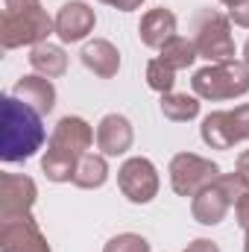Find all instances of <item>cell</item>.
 Wrapping results in <instances>:
<instances>
[{"label": "cell", "mask_w": 249, "mask_h": 252, "mask_svg": "<svg viewBox=\"0 0 249 252\" xmlns=\"http://www.w3.org/2000/svg\"><path fill=\"white\" fill-rule=\"evenodd\" d=\"M41 118L44 115H38L32 106H27L15 94H3L0 100V158L6 164L27 161L30 156H35L44 147L47 129Z\"/></svg>", "instance_id": "cell-1"}, {"label": "cell", "mask_w": 249, "mask_h": 252, "mask_svg": "<svg viewBox=\"0 0 249 252\" xmlns=\"http://www.w3.org/2000/svg\"><path fill=\"white\" fill-rule=\"evenodd\" d=\"M190 41L199 53V59L208 64L232 62L235 59V35H232V21L229 15L217 12V9H199L190 18Z\"/></svg>", "instance_id": "cell-2"}, {"label": "cell", "mask_w": 249, "mask_h": 252, "mask_svg": "<svg viewBox=\"0 0 249 252\" xmlns=\"http://www.w3.org/2000/svg\"><path fill=\"white\" fill-rule=\"evenodd\" d=\"M56 32V21L47 15L41 3L27 6V9H3L0 18V44L3 50H18V47H35L44 44Z\"/></svg>", "instance_id": "cell-3"}, {"label": "cell", "mask_w": 249, "mask_h": 252, "mask_svg": "<svg viewBox=\"0 0 249 252\" xmlns=\"http://www.w3.org/2000/svg\"><path fill=\"white\" fill-rule=\"evenodd\" d=\"M190 88L199 100L208 103H223V100H235L249 94V67L238 59L220 64H205L193 73Z\"/></svg>", "instance_id": "cell-4"}, {"label": "cell", "mask_w": 249, "mask_h": 252, "mask_svg": "<svg viewBox=\"0 0 249 252\" xmlns=\"http://www.w3.org/2000/svg\"><path fill=\"white\" fill-rule=\"evenodd\" d=\"M167 173H170L173 193L187 199V196H196L202 188H208L211 182H217L220 164L196 153H176L167 164Z\"/></svg>", "instance_id": "cell-5"}, {"label": "cell", "mask_w": 249, "mask_h": 252, "mask_svg": "<svg viewBox=\"0 0 249 252\" xmlns=\"http://www.w3.org/2000/svg\"><path fill=\"white\" fill-rule=\"evenodd\" d=\"M118 188L132 205H147L158 196L161 179H158V167L147 158V156H132L118 167Z\"/></svg>", "instance_id": "cell-6"}, {"label": "cell", "mask_w": 249, "mask_h": 252, "mask_svg": "<svg viewBox=\"0 0 249 252\" xmlns=\"http://www.w3.org/2000/svg\"><path fill=\"white\" fill-rule=\"evenodd\" d=\"M38 199L35 179L24 173H0V220H15L32 214V205Z\"/></svg>", "instance_id": "cell-7"}, {"label": "cell", "mask_w": 249, "mask_h": 252, "mask_svg": "<svg viewBox=\"0 0 249 252\" xmlns=\"http://www.w3.org/2000/svg\"><path fill=\"white\" fill-rule=\"evenodd\" d=\"M0 252H53L32 214L0 220Z\"/></svg>", "instance_id": "cell-8"}, {"label": "cell", "mask_w": 249, "mask_h": 252, "mask_svg": "<svg viewBox=\"0 0 249 252\" xmlns=\"http://www.w3.org/2000/svg\"><path fill=\"white\" fill-rule=\"evenodd\" d=\"M53 21H56V35L62 38L64 44L85 41L94 32V27H97V15H94V9L85 0H67V3H62Z\"/></svg>", "instance_id": "cell-9"}, {"label": "cell", "mask_w": 249, "mask_h": 252, "mask_svg": "<svg viewBox=\"0 0 249 252\" xmlns=\"http://www.w3.org/2000/svg\"><path fill=\"white\" fill-rule=\"evenodd\" d=\"M97 132L91 129V124L85 118H76V115H64L59 124L53 126L50 138H47V147H59V150H67L73 156H85L94 144Z\"/></svg>", "instance_id": "cell-10"}, {"label": "cell", "mask_w": 249, "mask_h": 252, "mask_svg": "<svg viewBox=\"0 0 249 252\" xmlns=\"http://www.w3.org/2000/svg\"><path fill=\"white\" fill-rule=\"evenodd\" d=\"M132 141H135V129L129 124V118L112 112L106 115L100 124H97V150L106 156V158H118L132 150Z\"/></svg>", "instance_id": "cell-11"}, {"label": "cell", "mask_w": 249, "mask_h": 252, "mask_svg": "<svg viewBox=\"0 0 249 252\" xmlns=\"http://www.w3.org/2000/svg\"><path fill=\"white\" fill-rule=\"evenodd\" d=\"M176 30H179V21H176V15H173L170 9H164V6H156V9L144 12V15H141V24H138L141 44H147V47H153V50H161L173 35H179Z\"/></svg>", "instance_id": "cell-12"}, {"label": "cell", "mask_w": 249, "mask_h": 252, "mask_svg": "<svg viewBox=\"0 0 249 252\" xmlns=\"http://www.w3.org/2000/svg\"><path fill=\"white\" fill-rule=\"evenodd\" d=\"M18 100H24L27 106H32L38 115H50L56 109V85L53 79L41 76V73H27L15 82V91H12Z\"/></svg>", "instance_id": "cell-13"}, {"label": "cell", "mask_w": 249, "mask_h": 252, "mask_svg": "<svg viewBox=\"0 0 249 252\" xmlns=\"http://www.w3.org/2000/svg\"><path fill=\"white\" fill-rule=\"evenodd\" d=\"M232 208V199L223 193V188L217 182H211L208 188H202L196 196H190V214L199 226H217L226 220Z\"/></svg>", "instance_id": "cell-14"}, {"label": "cell", "mask_w": 249, "mask_h": 252, "mask_svg": "<svg viewBox=\"0 0 249 252\" xmlns=\"http://www.w3.org/2000/svg\"><path fill=\"white\" fill-rule=\"evenodd\" d=\"M79 59H82V64L94 76H100V79H112L121 70V50L112 41H106V38L85 41L82 50H79Z\"/></svg>", "instance_id": "cell-15"}, {"label": "cell", "mask_w": 249, "mask_h": 252, "mask_svg": "<svg viewBox=\"0 0 249 252\" xmlns=\"http://www.w3.org/2000/svg\"><path fill=\"white\" fill-rule=\"evenodd\" d=\"M27 59H30V67L35 73H41L47 79H59L67 70V53H64L62 44H50V41L35 44V47H30Z\"/></svg>", "instance_id": "cell-16"}, {"label": "cell", "mask_w": 249, "mask_h": 252, "mask_svg": "<svg viewBox=\"0 0 249 252\" xmlns=\"http://www.w3.org/2000/svg\"><path fill=\"white\" fill-rule=\"evenodd\" d=\"M109 182V161L103 153H85L76 161V173H73V185L82 190H97Z\"/></svg>", "instance_id": "cell-17"}, {"label": "cell", "mask_w": 249, "mask_h": 252, "mask_svg": "<svg viewBox=\"0 0 249 252\" xmlns=\"http://www.w3.org/2000/svg\"><path fill=\"white\" fill-rule=\"evenodd\" d=\"M199 135H202V144L211 150H232L235 138H232V126H229V112L205 115L202 126H199Z\"/></svg>", "instance_id": "cell-18"}, {"label": "cell", "mask_w": 249, "mask_h": 252, "mask_svg": "<svg viewBox=\"0 0 249 252\" xmlns=\"http://www.w3.org/2000/svg\"><path fill=\"white\" fill-rule=\"evenodd\" d=\"M76 161H79V156H73L67 150H59V147H47L44 156H41V173L50 182H73Z\"/></svg>", "instance_id": "cell-19"}, {"label": "cell", "mask_w": 249, "mask_h": 252, "mask_svg": "<svg viewBox=\"0 0 249 252\" xmlns=\"http://www.w3.org/2000/svg\"><path fill=\"white\" fill-rule=\"evenodd\" d=\"M161 115L173 124H187L193 118H199V97L196 94H179V91H170V94H161V103H158Z\"/></svg>", "instance_id": "cell-20"}, {"label": "cell", "mask_w": 249, "mask_h": 252, "mask_svg": "<svg viewBox=\"0 0 249 252\" xmlns=\"http://www.w3.org/2000/svg\"><path fill=\"white\" fill-rule=\"evenodd\" d=\"M158 59H164L173 70H185V67H190V64L199 59V53H196V47H193L190 38H185V35H173V38L158 50Z\"/></svg>", "instance_id": "cell-21"}, {"label": "cell", "mask_w": 249, "mask_h": 252, "mask_svg": "<svg viewBox=\"0 0 249 252\" xmlns=\"http://www.w3.org/2000/svg\"><path fill=\"white\" fill-rule=\"evenodd\" d=\"M147 85L153 91H158V94H170L173 85H176V70L164 62V59L156 56V59L147 62Z\"/></svg>", "instance_id": "cell-22"}, {"label": "cell", "mask_w": 249, "mask_h": 252, "mask_svg": "<svg viewBox=\"0 0 249 252\" xmlns=\"http://www.w3.org/2000/svg\"><path fill=\"white\" fill-rule=\"evenodd\" d=\"M103 252H153V247H150V241H147L144 235H138V232H121V235H115L112 241H106Z\"/></svg>", "instance_id": "cell-23"}, {"label": "cell", "mask_w": 249, "mask_h": 252, "mask_svg": "<svg viewBox=\"0 0 249 252\" xmlns=\"http://www.w3.org/2000/svg\"><path fill=\"white\" fill-rule=\"evenodd\" d=\"M229 126H232L235 144L249 141V103H241V106L229 109Z\"/></svg>", "instance_id": "cell-24"}, {"label": "cell", "mask_w": 249, "mask_h": 252, "mask_svg": "<svg viewBox=\"0 0 249 252\" xmlns=\"http://www.w3.org/2000/svg\"><path fill=\"white\" fill-rule=\"evenodd\" d=\"M217 185H220L223 193L232 199V205H235V202H238V199L249 190V182L238 173V170H235V173H220V176H217Z\"/></svg>", "instance_id": "cell-25"}, {"label": "cell", "mask_w": 249, "mask_h": 252, "mask_svg": "<svg viewBox=\"0 0 249 252\" xmlns=\"http://www.w3.org/2000/svg\"><path fill=\"white\" fill-rule=\"evenodd\" d=\"M229 21H232L235 27L249 30V0H244V3H238V6L229 9Z\"/></svg>", "instance_id": "cell-26"}, {"label": "cell", "mask_w": 249, "mask_h": 252, "mask_svg": "<svg viewBox=\"0 0 249 252\" xmlns=\"http://www.w3.org/2000/svg\"><path fill=\"white\" fill-rule=\"evenodd\" d=\"M235 217H238V226H241L244 232H249V190L235 202Z\"/></svg>", "instance_id": "cell-27"}, {"label": "cell", "mask_w": 249, "mask_h": 252, "mask_svg": "<svg viewBox=\"0 0 249 252\" xmlns=\"http://www.w3.org/2000/svg\"><path fill=\"white\" fill-rule=\"evenodd\" d=\"M185 252H220V247L214 241H208V238H196L185 247Z\"/></svg>", "instance_id": "cell-28"}, {"label": "cell", "mask_w": 249, "mask_h": 252, "mask_svg": "<svg viewBox=\"0 0 249 252\" xmlns=\"http://www.w3.org/2000/svg\"><path fill=\"white\" fill-rule=\"evenodd\" d=\"M100 3H106V6H112L118 12H135V9L144 6V0H100Z\"/></svg>", "instance_id": "cell-29"}, {"label": "cell", "mask_w": 249, "mask_h": 252, "mask_svg": "<svg viewBox=\"0 0 249 252\" xmlns=\"http://www.w3.org/2000/svg\"><path fill=\"white\" fill-rule=\"evenodd\" d=\"M235 170H238V173H241V176L249 182V150H244V153L238 156V164H235Z\"/></svg>", "instance_id": "cell-30"}, {"label": "cell", "mask_w": 249, "mask_h": 252, "mask_svg": "<svg viewBox=\"0 0 249 252\" xmlns=\"http://www.w3.org/2000/svg\"><path fill=\"white\" fill-rule=\"evenodd\" d=\"M3 3H6V9H12V12H15V9H27V6H35L38 0H3Z\"/></svg>", "instance_id": "cell-31"}, {"label": "cell", "mask_w": 249, "mask_h": 252, "mask_svg": "<svg viewBox=\"0 0 249 252\" xmlns=\"http://www.w3.org/2000/svg\"><path fill=\"white\" fill-rule=\"evenodd\" d=\"M244 64L249 67V38H247V44H244Z\"/></svg>", "instance_id": "cell-32"}, {"label": "cell", "mask_w": 249, "mask_h": 252, "mask_svg": "<svg viewBox=\"0 0 249 252\" xmlns=\"http://www.w3.org/2000/svg\"><path fill=\"white\" fill-rule=\"evenodd\" d=\"M220 3H223L226 9H232V6H238V3H244V0H220Z\"/></svg>", "instance_id": "cell-33"}, {"label": "cell", "mask_w": 249, "mask_h": 252, "mask_svg": "<svg viewBox=\"0 0 249 252\" xmlns=\"http://www.w3.org/2000/svg\"><path fill=\"white\" fill-rule=\"evenodd\" d=\"M244 252H249V232H247V238H244Z\"/></svg>", "instance_id": "cell-34"}]
</instances>
